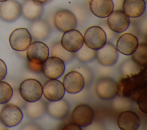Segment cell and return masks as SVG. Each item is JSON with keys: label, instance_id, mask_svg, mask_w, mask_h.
Segmentation results:
<instances>
[{"label": "cell", "instance_id": "e0dca14e", "mask_svg": "<svg viewBox=\"0 0 147 130\" xmlns=\"http://www.w3.org/2000/svg\"><path fill=\"white\" fill-rule=\"evenodd\" d=\"M138 44V40L136 36L129 33H125L117 39L115 48L120 53L129 56L133 53Z\"/></svg>", "mask_w": 147, "mask_h": 130}, {"label": "cell", "instance_id": "7402d4cb", "mask_svg": "<svg viewBox=\"0 0 147 130\" xmlns=\"http://www.w3.org/2000/svg\"><path fill=\"white\" fill-rule=\"evenodd\" d=\"M145 9L144 0H124L122 10L129 17L136 18L143 15Z\"/></svg>", "mask_w": 147, "mask_h": 130}, {"label": "cell", "instance_id": "4316f807", "mask_svg": "<svg viewBox=\"0 0 147 130\" xmlns=\"http://www.w3.org/2000/svg\"><path fill=\"white\" fill-rule=\"evenodd\" d=\"M131 59L144 68H146L147 64V44H138V45L131 54Z\"/></svg>", "mask_w": 147, "mask_h": 130}, {"label": "cell", "instance_id": "d6986e66", "mask_svg": "<svg viewBox=\"0 0 147 130\" xmlns=\"http://www.w3.org/2000/svg\"><path fill=\"white\" fill-rule=\"evenodd\" d=\"M117 124L122 130H136L140 127V119L135 112L125 111L119 115Z\"/></svg>", "mask_w": 147, "mask_h": 130}, {"label": "cell", "instance_id": "d590c367", "mask_svg": "<svg viewBox=\"0 0 147 130\" xmlns=\"http://www.w3.org/2000/svg\"><path fill=\"white\" fill-rule=\"evenodd\" d=\"M62 129L64 130H82V127L76 124L75 123H69L65 125Z\"/></svg>", "mask_w": 147, "mask_h": 130}, {"label": "cell", "instance_id": "3957f363", "mask_svg": "<svg viewBox=\"0 0 147 130\" xmlns=\"http://www.w3.org/2000/svg\"><path fill=\"white\" fill-rule=\"evenodd\" d=\"M83 41L87 47L97 50L106 43V35L100 26H92L84 32Z\"/></svg>", "mask_w": 147, "mask_h": 130}, {"label": "cell", "instance_id": "2e32d148", "mask_svg": "<svg viewBox=\"0 0 147 130\" xmlns=\"http://www.w3.org/2000/svg\"><path fill=\"white\" fill-rule=\"evenodd\" d=\"M96 58L102 65L112 66L118 60V52L113 44L106 42L101 48L96 50Z\"/></svg>", "mask_w": 147, "mask_h": 130}, {"label": "cell", "instance_id": "ba28073f", "mask_svg": "<svg viewBox=\"0 0 147 130\" xmlns=\"http://www.w3.org/2000/svg\"><path fill=\"white\" fill-rule=\"evenodd\" d=\"M96 93L102 100H112L118 95V82L110 77L102 78L96 85Z\"/></svg>", "mask_w": 147, "mask_h": 130}, {"label": "cell", "instance_id": "f546056e", "mask_svg": "<svg viewBox=\"0 0 147 130\" xmlns=\"http://www.w3.org/2000/svg\"><path fill=\"white\" fill-rule=\"evenodd\" d=\"M26 103V101H25L20 95L18 89H13V93L12 97L7 103L16 105L21 108H24Z\"/></svg>", "mask_w": 147, "mask_h": 130}, {"label": "cell", "instance_id": "ac0fdd59", "mask_svg": "<svg viewBox=\"0 0 147 130\" xmlns=\"http://www.w3.org/2000/svg\"><path fill=\"white\" fill-rule=\"evenodd\" d=\"M32 39L35 41H44L47 39L51 32L49 24L44 19L32 21L29 30Z\"/></svg>", "mask_w": 147, "mask_h": 130}, {"label": "cell", "instance_id": "8d00e7d4", "mask_svg": "<svg viewBox=\"0 0 147 130\" xmlns=\"http://www.w3.org/2000/svg\"><path fill=\"white\" fill-rule=\"evenodd\" d=\"M123 1L124 0H112L113 3V6H114L113 10H122Z\"/></svg>", "mask_w": 147, "mask_h": 130}, {"label": "cell", "instance_id": "6da1fadb", "mask_svg": "<svg viewBox=\"0 0 147 130\" xmlns=\"http://www.w3.org/2000/svg\"><path fill=\"white\" fill-rule=\"evenodd\" d=\"M146 68H144L137 74L123 77L119 80L118 82V95L136 101L140 93L146 89Z\"/></svg>", "mask_w": 147, "mask_h": 130}, {"label": "cell", "instance_id": "44dd1931", "mask_svg": "<svg viewBox=\"0 0 147 130\" xmlns=\"http://www.w3.org/2000/svg\"><path fill=\"white\" fill-rule=\"evenodd\" d=\"M88 5L91 12L100 18H107L114 9L112 0H90Z\"/></svg>", "mask_w": 147, "mask_h": 130}, {"label": "cell", "instance_id": "f35d334b", "mask_svg": "<svg viewBox=\"0 0 147 130\" xmlns=\"http://www.w3.org/2000/svg\"><path fill=\"white\" fill-rule=\"evenodd\" d=\"M0 129H7V127L0 120Z\"/></svg>", "mask_w": 147, "mask_h": 130}, {"label": "cell", "instance_id": "d6a6232c", "mask_svg": "<svg viewBox=\"0 0 147 130\" xmlns=\"http://www.w3.org/2000/svg\"><path fill=\"white\" fill-rule=\"evenodd\" d=\"M101 27L104 30L105 33H106V38H107V40H109V41H111V40H113L114 37H115V32H114L113 30H111L109 27V26H107V23L106 24H104Z\"/></svg>", "mask_w": 147, "mask_h": 130}, {"label": "cell", "instance_id": "cb8c5ba5", "mask_svg": "<svg viewBox=\"0 0 147 130\" xmlns=\"http://www.w3.org/2000/svg\"><path fill=\"white\" fill-rule=\"evenodd\" d=\"M26 116L32 120H38L42 117L47 112V104L39 99L33 102H26L24 107Z\"/></svg>", "mask_w": 147, "mask_h": 130}, {"label": "cell", "instance_id": "d4e9b609", "mask_svg": "<svg viewBox=\"0 0 147 130\" xmlns=\"http://www.w3.org/2000/svg\"><path fill=\"white\" fill-rule=\"evenodd\" d=\"M51 56L60 58L64 63L71 61L75 57L74 53H71L65 50L59 42H56L52 45L51 48Z\"/></svg>", "mask_w": 147, "mask_h": 130}, {"label": "cell", "instance_id": "8fae6325", "mask_svg": "<svg viewBox=\"0 0 147 130\" xmlns=\"http://www.w3.org/2000/svg\"><path fill=\"white\" fill-rule=\"evenodd\" d=\"M71 118L72 121L80 127H86L92 124L94 119V112L90 106L82 104L73 110Z\"/></svg>", "mask_w": 147, "mask_h": 130}, {"label": "cell", "instance_id": "277c9868", "mask_svg": "<svg viewBox=\"0 0 147 130\" xmlns=\"http://www.w3.org/2000/svg\"><path fill=\"white\" fill-rule=\"evenodd\" d=\"M6 104L4 105L1 111L0 120L6 127L17 126L23 119V112L18 106L12 104Z\"/></svg>", "mask_w": 147, "mask_h": 130}, {"label": "cell", "instance_id": "74e56055", "mask_svg": "<svg viewBox=\"0 0 147 130\" xmlns=\"http://www.w3.org/2000/svg\"><path fill=\"white\" fill-rule=\"evenodd\" d=\"M52 0H33V1L38 5H44L45 4L48 3L50 2H51Z\"/></svg>", "mask_w": 147, "mask_h": 130}, {"label": "cell", "instance_id": "4dcf8cb0", "mask_svg": "<svg viewBox=\"0 0 147 130\" xmlns=\"http://www.w3.org/2000/svg\"><path fill=\"white\" fill-rule=\"evenodd\" d=\"M146 89H144L139 95L136 102H137L139 109L145 114L147 113V107H146V99L147 93Z\"/></svg>", "mask_w": 147, "mask_h": 130}, {"label": "cell", "instance_id": "9a60e30c", "mask_svg": "<svg viewBox=\"0 0 147 130\" xmlns=\"http://www.w3.org/2000/svg\"><path fill=\"white\" fill-rule=\"evenodd\" d=\"M63 84L65 90L71 94L80 92L84 88L85 82L82 74L77 70L67 73L63 78Z\"/></svg>", "mask_w": 147, "mask_h": 130}, {"label": "cell", "instance_id": "f1b7e54d", "mask_svg": "<svg viewBox=\"0 0 147 130\" xmlns=\"http://www.w3.org/2000/svg\"><path fill=\"white\" fill-rule=\"evenodd\" d=\"M13 89L5 81H0V104H5L12 97Z\"/></svg>", "mask_w": 147, "mask_h": 130}, {"label": "cell", "instance_id": "836d02e7", "mask_svg": "<svg viewBox=\"0 0 147 130\" xmlns=\"http://www.w3.org/2000/svg\"><path fill=\"white\" fill-rule=\"evenodd\" d=\"M28 67L29 69L35 73H41L42 72V64H35L28 62Z\"/></svg>", "mask_w": 147, "mask_h": 130}, {"label": "cell", "instance_id": "484cf974", "mask_svg": "<svg viewBox=\"0 0 147 130\" xmlns=\"http://www.w3.org/2000/svg\"><path fill=\"white\" fill-rule=\"evenodd\" d=\"M74 54L78 61L82 63H88L96 58V50L90 49L83 44L82 46Z\"/></svg>", "mask_w": 147, "mask_h": 130}, {"label": "cell", "instance_id": "83f0119b", "mask_svg": "<svg viewBox=\"0 0 147 130\" xmlns=\"http://www.w3.org/2000/svg\"><path fill=\"white\" fill-rule=\"evenodd\" d=\"M142 68L144 67L136 63L132 59H129L122 63L120 67V72L123 77H129L137 74Z\"/></svg>", "mask_w": 147, "mask_h": 130}, {"label": "cell", "instance_id": "5b68a950", "mask_svg": "<svg viewBox=\"0 0 147 130\" xmlns=\"http://www.w3.org/2000/svg\"><path fill=\"white\" fill-rule=\"evenodd\" d=\"M32 37L29 30L24 27L14 29L10 34L9 41L11 48L18 52L25 51L32 42Z\"/></svg>", "mask_w": 147, "mask_h": 130}, {"label": "cell", "instance_id": "e575fe53", "mask_svg": "<svg viewBox=\"0 0 147 130\" xmlns=\"http://www.w3.org/2000/svg\"><path fill=\"white\" fill-rule=\"evenodd\" d=\"M7 66L5 62L0 58V81L3 80L7 74Z\"/></svg>", "mask_w": 147, "mask_h": 130}, {"label": "cell", "instance_id": "30bf717a", "mask_svg": "<svg viewBox=\"0 0 147 130\" xmlns=\"http://www.w3.org/2000/svg\"><path fill=\"white\" fill-rule=\"evenodd\" d=\"M129 18L122 10H113L107 17V25L114 32L121 33L129 27Z\"/></svg>", "mask_w": 147, "mask_h": 130}, {"label": "cell", "instance_id": "5bb4252c", "mask_svg": "<svg viewBox=\"0 0 147 130\" xmlns=\"http://www.w3.org/2000/svg\"><path fill=\"white\" fill-rule=\"evenodd\" d=\"M65 92L63 82L57 79H49L42 86V94L49 101H57L63 99Z\"/></svg>", "mask_w": 147, "mask_h": 130}, {"label": "cell", "instance_id": "52a82bcc", "mask_svg": "<svg viewBox=\"0 0 147 130\" xmlns=\"http://www.w3.org/2000/svg\"><path fill=\"white\" fill-rule=\"evenodd\" d=\"M55 27L60 31L74 29L78 23L75 14L68 9H60L57 11L54 17Z\"/></svg>", "mask_w": 147, "mask_h": 130}, {"label": "cell", "instance_id": "7a4b0ae2", "mask_svg": "<svg viewBox=\"0 0 147 130\" xmlns=\"http://www.w3.org/2000/svg\"><path fill=\"white\" fill-rule=\"evenodd\" d=\"M19 93L26 102H33L40 99L42 94V86L37 80L28 78L20 84Z\"/></svg>", "mask_w": 147, "mask_h": 130}, {"label": "cell", "instance_id": "ab89813d", "mask_svg": "<svg viewBox=\"0 0 147 130\" xmlns=\"http://www.w3.org/2000/svg\"><path fill=\"white\" fill-rule=\"evenodd\" d=\"M4 105H5V104H0V113H1V110H2V108H3V106H4Z\"/></svg>", "mask_w": 147, "mask_h": 130}, {"label": "cell", "instance_id": "7c38bea8", "mask_svg": "<svg viewBox=\"0 0 147 130\" xmlns=\"http://www.w3.org/2000/svg\"><path fill=\"white\" fill-rule=\"evenodd\" d=\"M21 15V5L16 0H7L0 3V19L12 22Z\"/></svg>", "mask_w": 147, "mask_h": 130}, {"label": "cell", "instance_id": "1f68e13d", "mask_svg": "<svg viewBox=\"0 0 147 130\" xmlns=\"http://www.w3.org/2000/svg\"><path fill=\"white\" fill-rule=\"evenodd\" d=\"M77 71L80 72L82 76H83L84 82H87L88 83H90L91 81V80H92V74L91 71L87 67L80 66H79L78 68L76 69Z\"/></svg>", "mask_w": 147, "mask_h": 130}, {"label": "cell", "instance_id": "60d3db41", "mask_svg": "<svg viewBox=\"0 0 147 130\" xmlns=\"http://www.w3.org/2000/svg\"><path fill=\"white\" fill-rule=\"evenodd\" d=\"M7 1V0H0V2H3V1Z\"/></svg>", "mask_w": 147, "mask_h": 130}, {"label": "cell", "instance_id": "ffe728a7", "mask_svg": "<svg viewBox=\"0 0 147 130\" xmlns=\"http://www.w3.org/2000/svg\"><path fill=\"white\" fill-rule=\"evenodd\" d=\"M69 112V103L64 99L50 101L47 104V112L52 118L61 120L66 117Z\"/></svg>", "mask_w": 147, "mask_h": 130}, {"label": "cell", "instance_id": "9c48e42d", "mask_svg": "<svg viewBox=\"0 0 147 130\" xmlns=\"http://www.w3.org/2000/svg\"><path fill=\"white\" fill-rule=\"evenodd\" d=\"M65 71V63L60 58L48 57L42 64V72L49 79H57Z\"/></svg>", "mask_w": 147, "mask_h": 130}, {"label": "cell", "instance_id": "8992f818", "mask_svg": "<svg viewBox=\"0 0 147 130\" xmlns=\"http://www.w3.org/2000/svg\"><path fill=\"white\" fill-rule=\"evenodd\" d=\"M48 46L40 41H35L26 49V57L28 61L35 64H42L49 57Z\"/></svg>", "mask_w": 147, "mask_h": 130}, {"label": "cell", "instance_id": "603a6c76", "mask_svg": "<svg viewBox=\"0 0 147 130\" xmlns=\"http://www.w3.org/2000/svg\"><path fill=\"white\" fill-rule=\"evenodd\" d=\"M43 11V5L35 3L33 0H26L21 5V14L25 19L30 21L40 19Z\"/></svg>", "mask_w": 147, "mask_h": 130}, {"label": "cell", "instance_id": "4fadbf2b", "mask_svg": "<svg viewBox=\"0 0 147 130\" xmlns=\"http://www.w3.org/2000/svg\"><path fill=\"white\" fill-rule=\"evenodd\" d=\"M61 46L71 53H75L83 45V37L78 30L72 29L64 32L60 40Z\"/></svg>", "mask_w": 147, "mask_h": 130}]
</instances>
